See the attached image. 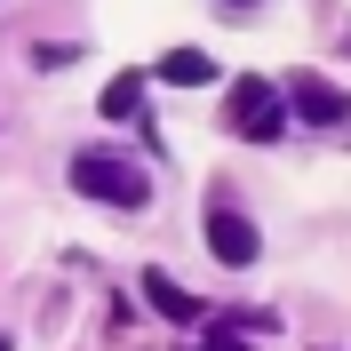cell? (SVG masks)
<instances>
[{"mask_svg":"<svg viewBox=\"0 0 351 351\" xmlns=\"http://www.w3.org/2000/svg\"><path fill=\"white\" fill-rule=\"evenodd\" d=\"M72 184H80L88 199H104V208H144V199H152L144 168H136V160H112V152H72Z\"/></svg>","mask_w":351,"mask_h":351,"instance_id":"1","label":"cell"},{"mask_svg":"<svg viewBox=\"0 0 351 351\" xmlns=\"http://www.w3.org/2000/svg\"><path fill=\"white\" fill-rule=\"evenodd\" d=\"M223 120H232V136H247V144H271V136L287 128V104H280V88L271 80H232V96H223Z\"/></svg>","mask_w":351,"mask_h":351,"instance_id":"2","label":"cell"},{"mask_svg":"<svg viewBox=\"0 0 351 351\" xmlns=\"http://www.w3.org/2000/svg\"><path fill=\"white\" fill-rule=\"evenodd\" d=\"M199 232H208V247H216V263H232V271H247V263H256V223L240 216V208H232V199H216V208H208V216H199Z\"/></svg>","mask_w":351,"mask_h":351,"instance_id":"3","label":"cell"},{"mask_svg":"<svg viewBox=\"0 0 351 351\" xmlns=\"http://www.w3.org/2000/svg\"><path fill=\"white\" fill-rule=\"evenodd\" d=\"M280 104H287V112H304L311 128H343V120H351L343 88H335V80H319V72H295V80L280 88Z\"/></svg>","mask_w":351,"mask_h":351,"instance_id":"4","label":"cell"},{"mask_svg":"<svg viewBox=\"0 0 351 351\" xmlns=\"http://www.w3.org/2000/svg\"><path fill=\"white\" fill-rule=\"evenodd\" d=\"M144 304H160V319H199V311H208V304H192L168 271H144Z\"/></svg>","mask_w":351,"mask_h":351,"instance_id":"5","label":"cell"},{"mask_svg":"<svg viewBox=\"0 0 351 351\" xmlns=\"http://www.w3.org/2000/svg\"><path fill=\"white\" fill-rule=\"evenodd\" d=\"M160 80H168V88H208L216 64H208L199 48H168V56H160Z\"/></svg>","mask_w":351,"mask_h":351,"instance_id":"6","label":"cell"},{"mask_svg":"<svg viewBox=\"0 0 351 351\" xmlns=\"http://www.w3.org/2000/svg\"><path fill=\"white\" fill-rule=\"evenodd\" d=\"M136 104H144V72H120V80H104V120H128Z\"/></svg>","mask_w":351,"mask_h":351,"instance_id":"7","label":"cell"},{"mask_svg":"<svg viewBox=\"0 0 351 351\" xmlns=\"http://www.w3.org/2000/svg\"><path fill=\"white\" fill-rule=\"evenodd\" d=\"M199 351H247V343H240V335H223V328H208V343H199Z\"/></svg>","mask_w":351,"mask_h":351,"instance_id":"8","label":"cell"}]
</instances>
